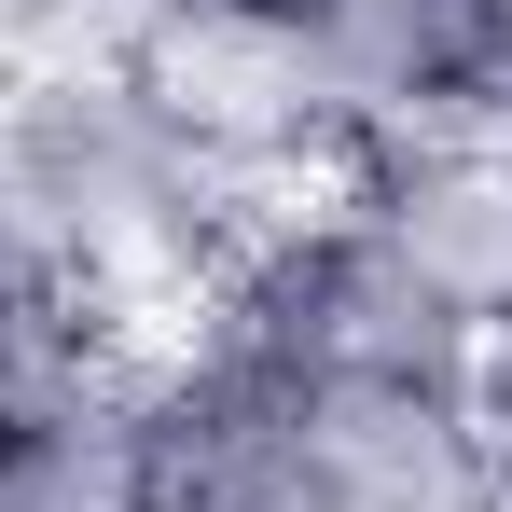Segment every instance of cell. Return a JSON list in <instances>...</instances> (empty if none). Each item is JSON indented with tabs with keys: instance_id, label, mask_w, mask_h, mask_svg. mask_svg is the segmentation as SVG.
<instances>
[{
	"instance_id": "obj_1",
	"label": "cell",
	"mask_w": 512,
	"mask_h": 512,
	"mask_svg": "<svg viewBox=\"0 0 512 512\" xmlns=\"http://www.w3.org/2000/svg\"><path fill=\"white\" fill-rule=\"evenodd\" d=\"M0 194L28 208V236H42V263L70 291L125 305L153 346L180 333V305L208 291V263L236 236V208L180 167V139L139 111L111 42L0 70Z\"/></svg>"
},
{
	"instance_id": "obj_2",
	"label": "cell",
	"mask_w": 512,
	"mask_h": 512,
	"mask_svg": "<svg viewBox=\"0 0 512 512\" xmlns=\"http://www.w3.org/2000/svg\"><path fill=\"white\" fill-rule=\"evenodd\" d=\"M111 70L139 84V111L180 139V167L208 180L236 222L291 208V194H333L346 180V111L305 56V28H208V14H125L111 28Z\"/></svg>"
},
{
	"instance_id": "obj_3",
	"label": "cell",
	"mask_w": 512,
	"mask_h": 512,
	"mask_svg": "<svg viewBox=\"0 0 512 512\" xmlns=\"http://www.w3.org/2000/svg\"><path fill=\"white\" fill-rule=\"evenodd\" d=\"M333 194H346L402 263H416V277H429L485 346H512V139H499V125L360 139Z\"/></svg>"
},
{
	"instance_id": "obj_4",
	"label": "cell",
	"mask_w": 512,
	"mask_h": 512,
	"mask_svg": "<svg viewBox=\"0 0 512 512\" xmlns=\"http://www.w3.org/2000/svg\"><path fill=\"white\" fill-rule=\"evenodd\" d=\"M305 56L333 84L346 139H416V125H485L512 84V0H319Z\"/></svg>"
},
{
	"instance_id": "obj_5",
	"label": "cell",
	"mask_w": 512,
	"mask_h": 512,
	"mask_svg": "<svg viewBox=\"0 0 512 512\" xmlns=\"http://www.w3.org/2000/svg\"><path fill=\"white\" fill-rule=\"evenodd\" d=\"M153 416H167V512H346L291 443V402L222 346H153Z\"/></svg>"
},
{
	"instance_id": "obj_6",
	"label": "cell",
	"mask_w": 512,
	"mask_h": 512,
	"mask_svg": "<svg viewBox=\"0 0 512 512\" xmlns=\"http://www.w3.org/2000/svg\"><path fill=\"white\" fill-rule=\"evenodd\" d=\"M471 388H305L291 402V443L319 457V485L346 512H485Z\"/></svg>"
},
{
	"instance_id": "obj_7",
	"label": "cell",
	"mask_w": 512,
	"mask_h": 512,
	"mask_svg": "<svg viewBox=\"0 0 512 512\" xmlns=\"http://www.w3.org/2000/svg\"><path fill=\"white\" fill-rule=\"evenodd\" d=\"M0 512H167V416L153 374L0 402Z\"/></svg>"
},
{
	"instance_id": "obj_8",
	"label": "cell",
	"mask_w": 512,
	"mask_h": 512,
	"mask_svg": "<svg viewBox=\"0 0 512 512\" xmlns=\"http://www.w3.org/2000/svg\"><path fill=\"white\" fill-rule=\"evenodd\" d=\"M471 429H485V512H512V346L485 360V388H471Z\"/></svg>"
},
{
	"instance_id": "obj_9",
	"label": "cell",
	"mask_w": 512,
	"mask_h": 512,
	"mask_svg": "<svg viewBox=\"0 0 512 512\" xmlns=\"http://www.w3.org/2000/svg\"><path fill=\"white\" fill-rule=\"evenodd\" d=\"M42 291H56V263H42V236H28V208L0 194V333H14V319H28Z\"/></svg>"
},
{
	"instance_id": "obj_10",
	"label": "cell",
	"mask_w": 512,
	"mask_h": 512,
	"mask_svg": "<svg viewBox=\"0 0 512 512\" xmlns=\"http://www.w3.org/2000/svg\"><path fill=\"white\" fill-rule=\"evenodd\" d=\"M125 14H208V28H305L319 0H125Z\"/></svg>"
}]
</instances>
